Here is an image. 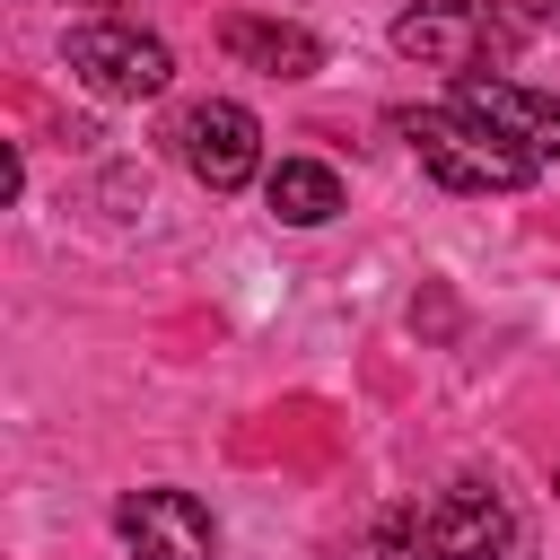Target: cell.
<instances>
[{
  "instance_id": "1",
  "label": "cell",
  "mask_w": 560,
  "mask_h": 560,
  "mask_svg": "<svg viewBox=\"0 0 560 560\" xmlns=\"http://www.w3.org/2000/svg\"><path fill=\"white\" fill-rule=\"evenodd\" d=\"M402 140L420 149V166H429L446 192H516V184H534V166H542V158H525L508 131H490V122L464 114V105H411V114H402Z\"/></svg>"
},
{
  "instance_id": "2",
  "label": "cell",
  "mask_w": 560,
  "mask_h": 560,
  "mask_svg": "<svg viewBox=\"0 0 560 560\" xmlns=\"http://www.w3.org/2000/svg\"><path fill=\"white\" fill-rule=\"evenodd\" d=\"M525 44V18L490 9V0H420L394 18V52L420 61V70H481V61H508Z\"/></svg>"
},
{
  "instance_id": "3",
  "label": "cell",
  "mask_w": 560,
  "mask_h": 560,
  "mask_svg": "<svg viewBox=\"0 0 560 560\" xmlns=\"http://www.w3.org/2000/svg\"><path fill=\"white\" fill-rule=\"evenodd\" d=\"M61 61H70L79 88H96V96H114V105H140V96H158V88L175 79V52H166L149 26H122V18L70 26V35H61Z\"/></svg>"
},
{
  "instance_id": "4",
  "label": "cell",
  "mask_w": 560,
  "mask_h": 560,
  "mask_svg": "<svg viewBox=\"0 0 560 560\" xmlns=\"http://www.w3.org/2000/svg\"><path fill=\"white\" fill-rule=\"evenodd\" d=\"M166 140H175L184 175L210 184V192H236V184L262 175V122H254L236 96H192V105L166 122Z\"/></svg>"
},
{
  "instance_id": "5",
  "label": "cell",
  "mask_w": 560,
  "mask_h": 560,
  "mask_svg": "<svg viewBox=\"0 0 560 560\" xmlns=\"http://www.w3.org/2000/svg\"><path fill=\"white\" fill-rule=\"evenodd\" d=\"M114 534L131 542V560H219V525L192 490H122Z\"/></svg>"
},
{
  "instance_id": "6",
  "label": "cell",
  "mask_w": 560,
  "mask_h": 560,
  "mask_svg": "<svg viewBox=\"0 0 560 560\" xmlns=\"http://www.w3.org/2000/svg\"><path fill=\"white\" fill-rule=\"evenodd\" d=\"M446 105H464V114H481L490 131H508L525 158H560V96H542V88H525V79H481V70H464L455 88H446Z\"/></svg>"
},
{
  "instance_id": "7",
  "label": "cell",
  "mask_w": 560,
  "mask_h": 560,
  "mask_svg": "<svg viewBox=\"0 0 560 560\" xmlns=\"http://www.w3.org/2000/svg\"><path fill=\"white\" fill-rule=\"evenodd\" d=\"M429 542H438V560H508L516 551V516H508L499 490L446 481V499L429 508Z\"/></svg>"
},
{
  "instance_id": "8",
  "label": "cell",
  "mask_w": 560,
  "mask_h": 560,
  "mask_svg": "<svg viewBox=\"0 0 560 560\" xmlns=\"http://www.w3.org/2000/svg\"><path fill=\"white\" fill-rule=\"evenodd\" d=\"M219 52L262 70V79H315L324 70V44L289 18H219Z\"/></svg>"
},
{
  "instance_id": "9",
  "label": "cell",
  "mask_w": 560,
  "mask_h": 560,
  "mask_svg": "<svg viewBox=\"0 0 560 560\" xmlns=\"http://www.w3.org/2000/svg\"><path fill=\"white\" fill-rule=\"evenodd\" d=\"M262 201H271L280 228H324V219L341 210V175H332L324 158H280V166L262 175Z\"/></svg>"
},
{
  "instance_id": "10",
  "label": "cell",
  "mask_w": 560,
  "mask_h": 560,
  "mask_svg": "<svg viewBox=\"0 0 560 560\" xmlns=\"http://www.w3.org/2000/svg\"><path fill=\"white\" fill-rule=\"evenodd\" d=\"M368 551H376V560H438V542H429V508H420V499L385 508L376 534H368Z\"/></svg>"
},
{
  "instance_id": "11",
  "label": "cell",
  "mask_w": 560,
  "mask_h": 560,
  "mask_svg": "<svg viewBox=\"0 0 560 560\" xmlns=\"http://www.w3.org/2000/svg\"><path fill=\"white\" fill-rule=\"evenodd\" d=\"M534 18H551V26H560V0H534Z\"/></svg>"
}]
</instances>
